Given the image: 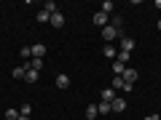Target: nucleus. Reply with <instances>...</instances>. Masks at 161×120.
I'll list each match as a JSON object with an SVG mask.
<instances>
[{
    "instance_id": "nucleus-1",
    "label": "nucleus",
    "mask_w": 161,
    "mask_h": 120,
    "mask_svg": "<svg viewBox=\"0 0 161 120\" xmlns=\"http://www.w3.org/2000/svg\"><path fill=\"white\" fill-rule=\"evenodd\" d=\"M115 38H121V29H115L113 24H108V27H102V40H105V43H108V46H110V43H113Z\"/></svg>"
},
{
    "instance_id": "nucleus-2",
    "label": "nucleus",
    "mask_w": 161,
    "mask_h": 120,
    "mask_svg": "<svg viewBox=\"0 0 161 120\" xmlns=\"http://www.w3.org/2000/svg\"><path fill=\"white\" fill-rule=\"evenodd\" d=\"M134 46H137V43H134V38H126V35H121V51H134Z\"/></svg>"
},
{
    "instance_id": "nucleus-3",
    "label": "nucleus",
    "mask_w": 161,
    "mask_h": 120,
    "mask_svg": "<svg viewBox=\"0 0 161 120\" xmlns=\"http://www.w3.org/2000/svg\"><path fill=\"white\" fill-rule=\"evenodd\" d=\"M121 78H124V83H137V69H132V67H126L124 69V75H121Z\"/></svg>"
},
{
    "instance_id": "nucleus-4",
    "label": "nucleus",
    "mask_w": 161,
    "mask_h": 120,
    "mask_svg": "<svg viewBox=\"0 0 161 120\" xmlns=\"http://www.w3.org/2000/svg\"><path fill=\"white\" fill-rule=\"evenodd\" d=\"M30 53H32V59H43L46 46H43V43H35V46H30Z\"/></svg>"
},
{
    "instance_id": "nucleus-5",
    "label": "nucleus",
    "mask_w": 161,
    "mask_h": 120,
    "mask_svg": "<svg viewBox=\"0 0 161 120\" xmlns=\"http://www.w3.org/2000/svg\"><path fill=\"white\" fill-rule=\"evenodd\" d=\"M94 24H97V27H108V24H110V19H108V13H102V11H97V13H94Z\"/></svg>"
},
{
    "instance_id": "nucleus-6",
    "label": "nucleus",
    "mask_w": 161,
    "mask_h": 120,
    "mask_svg": "<svg viewBox=\"0 0 161 120\" xmlns=\"http://www.w3.org/2000/svg\"><path fill=\"white\" fill-rule=\"evenodd\" d=\"M110 107H113V112H124V109H126V102H124L121 96H115L113 102H110Z\"/></svg>"
},
{
    "instance_id": "nucleus-7",
    "label": "nucleus",
    "mask_w": 161,
    "mask_h": 120,
    "mask_svg": "<svg viewBox=\"0 0 161 120\" xmlns=\"http://www.w3.org/2000/svg\"><path fill=\"white\" fill-rule=\"evenodd\" d=\"M24 67H27V69H35V72H40V69H43V59H30Z\"/></svg>"
},
{
    "instance_id": "nucleus-8",
    "label": "nucleus",
    "mask_w": 161,
    "mask_h": 120,
    "mask_svg": "<svg viewBox=\"0 0 161 120\" xmlns=\"http://www.w3.org/2000/svg\"><path fill=\"white\" fill-rule=\"evenodd\" d=\"M48 22H51V27H57V29H59V27L64 24V16L57 11V13H51V19H48Z\"/></svg>"
},
{
    "instance_id": "nucleus-9",
    "label": "nucleus",
    "mask_w": 161,
    "mask_h": 120,
    "mask_svg": "<svg viewBox=\"0 0 161 120\" xmlns=\"http://www.w3.org/2000/svg\"><path fill=\"white\" fill-rule=\"evenodd\" d=\"M57 88H70V78H67L64 72L57 75Z\"/></svg>"
},
{
    "instance_id": "nucleus-10",
    "label": "nucleus",
    "mask_w": 161,
    "mask_h": 120,
    "mask_svg": "<svg viewBox=\"0 0 161 120\" xmlns=\"http://www.w3.org/2000/svg\"><path fill=\"white\" fill-rule=\"evenodd\" d=\"M43 11L51 16V13H57V11H59V8H57V3H54V0H46V3H43Z\"/></svg>"
},
{
    "instance_id": "nucleus-11",
    "label": "nucleus",
    "mask_w": 161,
    "mask_h": 120,
    "mask_svg": "<svg viewBox=\"0 0 161 120\" xmlns=\"http://www.w3.org/2000/svg\"><path fill=\"white\" fill-rule=\"evenodd\" d=\"M14 80H24V75H27V67H14Z\"/></svg>"
},
{
    "instance_id": "nucleus-12",
    "label": "nucleus",
    "mask_w": 161,
    "mask_h": 120,
    "mask_svg": "<svg viewBox=\"0 0 161 120\" xmlns=\"http://www.w3.org/2000/svg\"><path fill=\"white\" fill-rule=\"evenodd\" d=\"M97 109H99V115H110V112H113L110 102H99V104H97Z\"/></svg>"
},
{
    "instance_id": "nucleus-13",
    "label": "nucleus",
    "mask_w": 161,
    "mask_h": 120,
    "mask_svg": "<svg viewBox=\"0 0 161 120\" xmlns=\"http://www.w3.org/2000/svg\"><path fill=\"white\" fill-rule=\"evenodd\" d=\"M110 88H113V91H124V78H121V75H115V78H113V86H110Z\"/></svg>"
},
{
    "instance_id": "nucleus-14",
    "label": "nucleus",
    "mask_w": 161,
    "mask_h": 120,
    "mask_svg": "<svg viewBox=\"0 0 161 120\" xmlns=\"http://www.w3.org/2000/svg\"><path fill=\"white\" fill-rule=\"evenodd\" d=\"M38 75H40V72H35V69H27V75H24V80H27L30 86H32V83H38Z\"/></svg>"
},
{
    "instance_id": "nucleus-15",
    "label": "nucleus",
    "mask_w": 161,
    "mask_h": 120,
    "mask_svg": "<svg viewBox=\"0 0 161 120\" xmlns=\"http://www.w3.org/2000/svg\"><path fill=\"white\" fill-rule=\"evenodd\" d=\"M102 53H105V56H108V59H115V56H118V51H115L113 46H108V43H105V48H102Z\"/></svg>"
},
{
    "instance_id": "nucleus-16",
    "label": "nucleus",
    "mask_w": 161,
    "mask_h": 120,
    "mask_svg": "<svg viewBox=\"0 0 161 120\" xmlns=\"http://www.w3.org/2000/svg\"><path fill=\"white\" fill-rule=\"evenodd\" d=\"M97 115H99L97 104H89V107H86V118H89V120H94V118H97Z\"/></svg>"
},
{
    "instance_id": "nucleus-17",
    "label": "nucleus",
    "mask_w": 161,
    "mask_h": 120,
    "mask_svg": "<svg viewBox=\"0 0 161 120\" xmlns=\"http://www.w3.org/2000/svg\"><path fill=\"white\" fill-rule=\"evenodd\" d=\"M113 99H115V91L113 88H105L102 91V102H113Z\"/></svg>"
},
{
    "instance_id": "nucleus-18",
    "label": "nucleus",
    "mask_w": 161,
    "mask_h": 120,
    "mask_svg": "<svg viewBox=\"0 0 161 120\" xmlns=\"http://www.w3.org/2000/svg\"><path fill=\"white\" fill-rule=\"evenodd\" d=\"M3 120H19V112H16V109H6Z\"/></svg>"
},
{
    "instance_id": "nucleus-19",
    "label": "nucleus",
    "mask_w": 161,
    "mask_h": 120,
    "mask_svg": "<svg viewBox=\"0 0 161 120\" xmlns=\"http://www.w3.org/2000/svg\"><path fill=\"white\" fill-rule=\"evenodd\" d=\"M113 0H105V3H102V13H113Z\"/></svg>"
},
{
    "instance_id": "nucleus-20",
    "label": "nucleus",
    "mask_w": 161,
    "mask_h": 120,
    "mask_svg": "<svg viewBox=\"0 0 161 120\" xmlns=\"http://www.w3.org/2000/svg\"><path fill=\"white\" fill-rule=\"evenodd\" d=\"M115 62L126 64V62H129V53H126V51H118V56H115Z\"/></svg>"
},
{
    "instance_id": "nucleus-21",
    "label": "nucleus",
    "mask_w": 161,
    "mask_h": 120,
    "mask_svg": "<svg viewBox=\"0 0 161 120\" xmlns=\"http://www.w3.org/2000/svg\"><path fill=\"white\" fill-rule=\"evenodd\" d=\"M124 69H126V67H124L121 62H113V72H115V75H124Z\"/></svg>"
},
{
    "instance_id": "nucleus-22",
    "label": "nucleus",
    "mask_w": 161,
    "mask_h": 120,
    "mask_svg": "<svg viewBox=\"0 0 161 120\" xmlns=\"http://www.w3.org/2000/svg\"><path fill=\"white\" fill-rule=\"evenodd\" d=\"M30 112H32V104H22V109H19V115H27V118H30Z\"/></svg>"
},
{
    "instance_id": "nucleus-23",
    "label": "nucleus",
    "mask_w": 161,
    "mask_h": 120,
    "mask_svg": "<svg viewBox=\"0 0 161 120\" xmlns=\"http://www.w3.org/2000/svg\"><path fill=\"white\" fill-rule=\"evenodd\" d=\"M48 19H51V16H48V13L43 11V8H40V11H38V22H48Z\"/></svg>"
},
{
    "instance_id": "nucleus-24",
    "label": "nucleus",
    "mask_w": 161,
    "mask_h": 120,
    "mask_svg": "<svg viewBox=\"0 0 161 120\" xmlns=\"http://www.w3.org/2000/svg\"><path fill=\"white\" fill-rule=\"evenodd\" d=\"M110 24H113V27L118 29V27H121V24H124V22H121V16H113V19H110Z\"/></svg>"
},
{
    "instance_id": "nucleus-25",
    "label": "nucleus",
    "mask_w": 161,
    "mask_h": 120,
    "mask_svg": "<svg viewBox=\"0 0 161 120\" xmlns=\"http://www.w3.org/2000/svg\"><path fill=\"white\" fill-rule=\"evenodd\" d=\"M145 120H161V115H145Z\"/></svg>"
},
{
    "instance_id": "nucleus-26",
    "label": "nucleus",
    "mask_w": 161,
    "mask_h": 120,
    "mask_svg": "<svg viewBox=\"0 0 161 120\" xmlns=\"http://www.w3.org/2000/svg\"><path fill=\"white\" fill-rule=\"evenodd\" d=\"M19 120H30V118H27V115H19Z\"/></svg>"
},
{
    "instance_id": "nucleus-27",
    "label": "nucleus",
    "mask_w": 161,
    "mask_h": 120,
    "mask_svg": "<svg viewBox=\"0 0 161 120\" xmlns=\"http://www.w3.org/2000/svg\"><path fill=\"white\" fill-rule=\"evenodd\" d=\"M158 29H161V19H158Z\"/></svg>"
}]
</instances>
